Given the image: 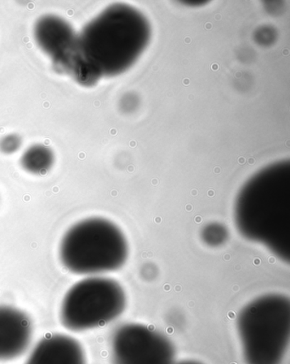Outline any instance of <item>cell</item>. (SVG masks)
<instances>
[{
	"mask_svg": "<svg viewBox=\"0 0 290 364\" xmlns=\"http://www.w3.org/2000/svg\"><path fill=\"white\" fill-rule=\"evenodd\" d=\"M241 235L266 246L281 261L290 259V162L268 166L246 182L235 203Z\"/></svg>",
	"mask_w": 290,
	"mask_h": 364,
	"instance_id": "6da1fadb",
	"label": "cell"
},
{
	"mask_svg": "<svg viewBox=\"0 0 290 364\" xmlns=\"http://www.w3.org/2000/svg\"><path fill=\"white\" fill-rule=\"evenodd\" d=\"M149 21L127 4H112L79 33L80 53L100 77L127 71L150 41Z\"/></svg>",
	"mask_w": 290,
	"mask_h": 364,
	"instance_id": "7a4b0ae2",
	"label": "cell"
},
{
	"mask_svg": "<svg viewBox=\"0 0 290 364\" xmlns=\"http://www.w3.org/2000/svg\"><path fill=\"white\" fill-rule=\"evenodd\" d=\"M237 331L247 364H281L290 340V300L267 294L250 301L237 317Z\"/></svg>",
	"mask_w": 290,
	"mask_h": 364,
	"instance_id": "3957f363",
	"label": "cell"
},
{
	"mask_svg": "<svg viewBox=\"0 0 290 364\" xmlns=\"http://www.w3.org/2000/svg\"><path fill=\"white\" fill-rule=\"evenodd\" d=\"M127 237L107 219L81 220L65 234L60 258L69 272L77 275H98L120 269L127 262Z\"/></svg>",
	"mask_w": 290,
	"mask_h": 364,
	"instance_id": "277c9868",
	"label": "cell"
},
{
	"mask_svg": "<svg viewBox=\"0 0 290 364\" xmlns=\"http://www.w3.org/2000/svg\"><path fill=\"white\" fill-rule=\"evenodd\" d=\"M127 303V294L118 282L90 277L68 290L60 307V322L68 331H90L118 318Z\"/></svg>",
	"mask_w": 290,
	"mask_h": 364,
	"instance_id": "5b68a950",
	"label": "cell"
},
{
	"mask_svg": "<svg viewBox=\"0 0 290 364\" xmlns=\"http://www.w3.org/2000/svg\"><path fill=\"white\" fill-rule=\"evenodd\" d=\"M114 364H173L174 345L166 336L141 323H127L112 336Z\"/></svg>",
	"mask_w": 290,
	"mask_h": 364,
	"instance_id": "8992f818",
	"label": "cell"
},
{
	"mask_svg": "<svg viewBox=\"0 0 290 364\" xmlns=\"http://www.w3.org/2000/svg\"><path fill=\"white\" fill-rule=\"evenodd\" d=\"M38 47L50 56L55 70L68 75L80 55L79 34L62 17L46 15L34 26Z\"/></svg>",
	"mask_w": 290,
	"mask_h": 364,
	"instance_id": "52a82bcc",
	"label": "cell"
},
{
	"mask_svg": "<svg viewBox=\"0 0 290 364\" xmlns=\"http://www.w3.org/2000/svg\"><path fill=\"white\" fill-rule=\"evenodd\" d=\"M32 337L33 324L27 314L14 307L0 306V361L21 356Z\"/></svg>",
	"mask_w": 290,
	"mask_h": 364,
	"instance_id": "ba28073f",
	"label": "cell"
},
{
	"mask_svg": "<svg viewBox=\"0 0 290 364\" xmlns=\"http://www.w3.org/2000/svg\"><path fill=\"white\" fill-rule=\"evenodd\" d=\"M25 364H87L83 348L72 337L47 336L42 339Z\"/></svg>",
	"mask_w": 290,
	"mask_h": 364,
	"instance_id": "9c48e42d",
	"label": "cell"
},
{
	"mask_svg": "<svg viewBox=\"0 0 290 364\" xmlns=\"http://www.w3.org/2000/svg\"><path fill=\"white\" fill-rule=\"evenodd\" d=\"M55 162V155L49 146L36 144L25 151L21 159V166L33 175H45Z\"/></svg>",
	"mask_w": 290,
	"mask_h": 364,
	"instance_id": "30bf717a",
	"label": "cell"
},
{
	"mask_svg": "<svg viewBox=\"0 0 290 364\" xmlns=\"http://www.w3.org/2000/svg\"><path fill=\"white\" fill-rule=\"evenodd\" d=\"M202 240L207 245L218 247L222 245L228 240V231L226 227L220 223H210L203 228Z\"/></svg>",
	"mask_w": 290,
	"mask_h": 364,
	"instance_id": "8fae6325",
	"label": "cell"
},
{
	"mask_svg": "<svg viewBox=\"0 0 290 364\" xmlns=\"http://www.w3.org/2000/svg\"><path fill=\"white\" fill-rule=\"evenodd\" d=\"M23 145V140L16 134H10L0 140V151L4 154L16 153Z\"/></svg>",
	"mask_w": 290,
	"mask_h": 364,
	"instance_id": "7c38bea8",
	"label": "cell"
},
{
	"mask_svg": "<svg viewBox=\"0 0 290 364\" xmlns=\"http://www.w3.org/2000/svg\"><path fill=\"white\" fill-rule=\"evenodd\" d=\"M173 364H203V363L197 362V361L187 360V361H183V362H179V363L175 362Z\"/></svg>",
	"mask_w": 290,
	"mask_h": 364,
	"instance_id": "4fadbf2b",
	"label": "cell"
}]
</instances>
